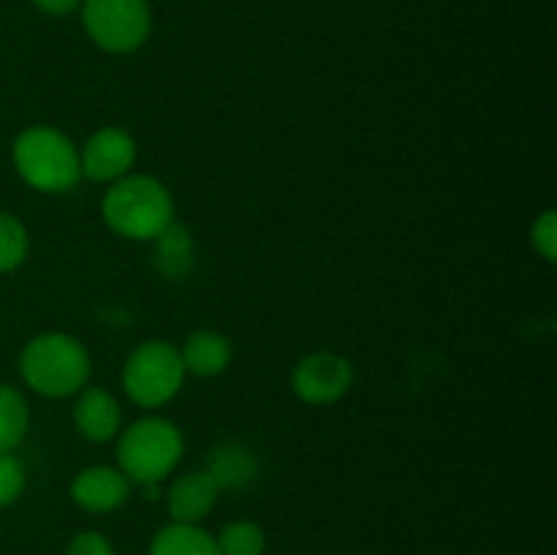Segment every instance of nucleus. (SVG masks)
Listing matches in <instances>:
<instances>
[{"label": "nucleus", "mask_w": 557, "mask_h": 555, "mask_svg": "<svg viewBox=\"0 0 557 555\" xmlns=\"http://www.w3.org/2000/svg\"><path fill=\"white\" fill-rule=\"evenodd\" d=\"M79 11L90 41L109 54H131L150 38L147 0H82Z\"/></svg>", "instance_id": "nucleus-6"}, {"label": "nucleus", "mask_w": 557, "mask_h": 555, "mask_svg": "<svg viewBox=\"0 0 557 555\" xmlns=\"http://www.w3.org/2000/svg\"><path fill=\"white\" fill-rule=\"evenodd\" d=\"M76 395L79 397L74 403V424L82 439L96 444L117 439L123 428V408L117 397L103 386H85Z\"/></svg>", "instance_id": "nucleus-10"}, {"label": "nucleus", "mask_w": 557, "mask_h": 555, "mask_svg": "<svg viewBox=\"0 0 557 555\" xmlns=\"http://www.w3.org/2000/svg\"><path fill=\"white\" fill-rule=\"evenodd\" d=\"M177 351L185 373H194L199 379L221 375L232 365V341L215 330H196L194 335L185 337Z\"/></svg>", "instance_id": "nucleus-13"}, {"label": "nucleus", "mask_w": 557, "mask_h": 555, "mask_svg": "<svg viewBox=\"0 0 557 555\" xmlns=\"http://www.w3.org/2000/svg\"><path fill=\"white\" fill-rule=\"evenodd\" d=\"M101 215L114 234L125 239H156L174 223V199L166 185L150 174H125L109 183Z\"/></svg>", "instance_id": "nucleus-1"}, {"label": "nucleus", "mask_w": 557, "mask_h": 555, "mask_svg": "<svg viewBox=\"0 0 557 555\" xmlns=\"http://www.w3.org/2000/svg\"><path fill=\"white\" fill-rule=\"evenodd\" d=\"M14 166L30 188L41 194H63L82 177L79 150L58 128L33 125L14 141Z\"/></svg>", "instance_id": "nucleus-4"}, {"label": "nucleus", "mask_w": 557, "mask_h": 555, "mask_svg": "<svg viewBox=\"0 0 557 555\" xmlns=\"http://www.w3.org/2000/svg\"><path fill=\"white\" fill-rule=\"evenodd\" d=\"M147 555H221L215 536L194 522H169L152 536Z\"/></svg>", "instance_id": "nucleus-14"}, {"label": "nucleus", "mask_w": 557, "mask_h": 555, "mask_svg": "<svg viewBox=\"0 0 557 555\" xmlns=\"http://www.w3.org/2000/svg\"><path fill=\"white\" fill-rule=\"evenodd\" d=\"M354 384V365L332 351H313L292 370V390L310 406H330L348 395Z\"/></svg>", "instance_id": "nucleus-7"}, {"label": "nucleus", "mask_w": 557, "mask_h": 555, "mask_svg": "<svg viewBox=\"0 0 557 555\" xmlns=\"http://www.w3.org/2000/svg\"><path fill=\"white\" fill-rule=\"evenodd\" d=\"M123 390L136 406L161 408L185 381L180 351L166 341H147L128 354L123 365Z\"/></svg>", "instance_id": "nucleus-5"}, {"label": "nucleus", "mask_w": 557, "mask_h": 555, "mask_svg": "<svg viewBox=\"0 0 557 555\" xmlns=\"http://www.w3.org/2000/svg\"><path fill=\"white\" fill-rule=\"evenodd\" d=\"M131 482L120 468L90 466L71 479V501L92 515H109L131 498Z\"/></svg>", "instance_id": "nucleus-9"}, {"label": "nucleus", "mask_w": 557, "mask_h": 555, "mask_svg": "<svg viewBox=\"0 0 557 555\" xmlns=\"http://www.w3.org/2000/svg\"><path fill=\"white\" fill-rule=\"evenodd\" d=\"M65 555H117L112 542L98 531H79L71 536Z\"/></svg>", "instance_id": "nucleus-20"}, {"label": "nucleus", "mask_w": 557, "mask_h": 555, "mask_svg": "<svg viewBox=\"0 0 557 555\" xmlns=\"http://www.w3.org/2000/svg\"><path fill=\"white\" fill-rule=\"evenodd\" d=\"M185 441L177 424L166 417H145L120 430L117 468L134 484H161L183 460Z\"/></svg>", "instance_id": "nucleus-3"}, {"label": "nucleus", "mask_w": 557, "mask_h": 555, "mask_svg": "<svg viewBox=\"0 0 557 555\" xmlns=\"http://www.w3.org/2000/svg\"><path fill=\"white\" fill-rule=\"evenodd\" d=\"M136 163V141L134 136L117 125L98 128L85 147L79 150L82 174L96 183H114V180L131 174Z\"/></svg>", "instance_id": "nucleus-8"}, {"label": "nucleus", "mask_w": 557, "mask_h": 555, "mask_svg": "<svg viewBox=\"0 0 557 555\" xmlns=\"http://www.w3.org/2000/svg\"><path fill=\"white\" fill-rule=\"evenodd\" d=\"M531 243L544 261H555L557 254V221L555 210H544L531 226Z\"/></svg>", "instance_id": "nucleus-19"}, {"label": "nucleus", "mask_w": 557, "mask_h": 555, "mask_svg": "<svg viewBox=\"0 0 557 555\" xmlns=\"http://www.w3.org/2000/svg\"><path fill=\"white\" fill-rule=\"evenodd\" d=\"M221 555H264L267 536L264 528L253 520H234L223 526L215 536Z\"/></svg>", "instance_id": "nucleus-16"}, {"label": "nucleus", "mask_w": 557, "mask_h": 555, "mask_svg": "<svg viewBox=\"0 0 557 555\" xmlns=\"http://www.w3.org/2000/svg\"><path fill=\"white\" fill-rule=\"evenodd\" d=\"M218 495H221V490L212 482L210 473L201 468V471L183 473V477H177L169 484L166 509L174 522H194V526H199L215 509Z\"/></svg>", "instance_id": "nucleus-11"}, {"label": "nucleus", "mask_w": 557, "mask_h": 555, "mask_svg": "<svg viewBox=\"0 0 557 555\" xmlns=\"http://www.w3.org/2000/svg\"><path fill=\"white\" fill-rule=\"evenodd\" d=\"M30 239L20 218L0 212V272H11L25 261Z\"/></svg>", "instance_id": "nucleus-17"}, {"label": "nucleus", "mask_w": 557, "mask_h": 555, "mask_svg": "<svg viewBox=\"0 0 557 555\" xmlns=\"http://www.w3.org/2000/svg\"><path fill=\"white\" fill-rule=\"evenodd\" d=\"M25 490V468L11 452H0V506L14 504Z\"/></svg>", "instance_id": "nucleus-18"}, {"label": "nucleus", "mask_w": 557, "mask_h": 555, "mask_svg": "<svg viewBox=\"0 0 557 555\" xmlns=\"http://www.w3.org/2000/svg\"><path fill=\"white\" fill-rule=\"evenodd\" d=\"M30 411L27 400L20 390L9 384H0V452H14L20 441L25 439Z\"/></svg>", "instance_id": "nucleus-15"}, {"label": "nucleus", "mask_w": 557, "mask_h": 555, "mask_svg": "<svg viewBox=\"0 0 557 555\" xmlns=\"http://www.w3.org/2000/svg\"><path fill=\"white\" fill-rule=\"evenodd\" d=\"M22 381L44 397H69L87 386L90 354L69 332H44L30 337L20 354Z\"/></svg>", "instance_id": "nucleus-2"}, {"label": "nucleus", "mask_w": 557, "mask_h": 555, "mask_svg": "<svg viewBox=\"0 0 557 555\" xmlns=\"http://www.w3.org/2000/svg\"><path fill=\"white\" fill-rule=\"evenodd\" d=\"M38 11L49 16H69L82 5V0H30Z\"/></svg>", "instance_id": "nucleus-21"}, {"label": "nucleus", "mask_w": 557, "mask_h": 555, "mask_svg": "<svg viewBox=\"0 0 557 555\" xmlns=\"http://www.w3.org/2000/svg\"><path fill=\"white\" fill-rule=\"evenodd\" d=\"M205 471L218 490H245L259 477V457L239 441H221L207 455Z\"/></svg>", "instance_id": "nucleus-12"}]
</instances>
